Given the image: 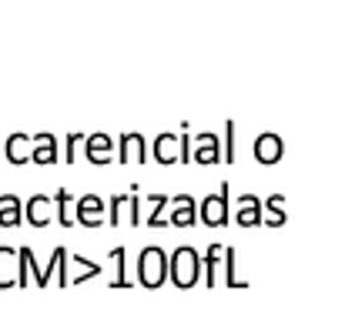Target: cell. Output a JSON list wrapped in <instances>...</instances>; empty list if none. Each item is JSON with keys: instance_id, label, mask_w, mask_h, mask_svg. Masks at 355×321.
Returning <instances> with one entry per match:
<instances>
[{"instance_id": "cell-8", "label": "cell", "mask_w": 355, "mask_h": 321, "mask_svg": "<svg viewBox=\"0 0 355 321\" xmlns=\"http://www.w3.org/2000/svg\"><path fill=\"white\" fill-rule=\"evenodd\" d=\"M168 221H171V228H191L198 221V204L191 194H175L171 198V214H168Z\"/></svg>"}, {"instance_id": "cell-6", "label": "cell", "mask_w": 355, "mask_h": 321, "mask_svg": "<svg viewBox=\"0 0 355 321\" xmlns=\"http://www.w3.org/2000/svg\"><path fill=\"white\" fill-rule=\"evenodd\" d=\"M24 218L31 221L34 228H47L51 221H58V208H54V198H47V194H34V198L24 204Z\"/></svg>"}, {"instance_id": "cell-3", "label": "cell", "mask_w": 355, "mask_h": 321, "mask_svg": "<svg viewBox=\"0 0 355 321\" xmlns=\"http://www.w3.org/2000/svg\"><path fill=\"white\" fill-rule=\"evenodd\" d=\"M74 218L84 228H101L107 224V201L98 198V194H80L78 204H74Z\"/></svg>"}, {"instance_id": "cell-14", "label": "cell", "mask_w": 355, "mask_h": 321, "mask_svg": "<svg viewBox=\"0 0 355 321\" xmlns=\"http://www.w3.org/2000/svg\"><path fill=\"white\" fill-rule=\"evenodd\" d=\"M84 151L91 164H111V138L107 134H87L84 138Z\"/></svg>"}, {"instance_id": "cell-15", "label": "cell", "mask_w": 355, "mask_h": 321, "mask_svg": "<svg viewBox=\"0 0 355 321\" xmlns=\"http://www.w3.org/2000/svg\"><path fill=\"white\" fill-rule=\"evenodd\" d=\"M31 144H37L34 134H14V138H7V160L10 164H27L31 160V154H27Z\"/></svg>"}, {"instance_id": "cell-1", "label": "cell", "mask_w": 355, "mask_h": 321, "mask_svg": "<svg viewBox=\"0 0 355 321\" xmlns=\"http://www.w3.org/2000/svg\"><path fill=\"white\" fill-rule=\"evenodd\" d=\"M168 275H171V258L161 251V248H144L138 258V281L144 284V288H161L164 281H168Z\"/></svg>"}, {"instance_id": "cell-9", "label": "cell", "mask_w": 355, "mask_h": 321, "mask_svg": "<svg viewBox=\"0 0 355 321\" xmlns=\"http://www.w3.org/2000/svg\"><path fill=\"white\" fill-rule=\"evenodd\" d=\"M252 151H255V160L258 164H278L282 160V154H285V144H282V138L278 134H258L255 144H252Z\"/></svg>"}, {"instance_id": "cell-16", "label": "cell", "mask_w": 355, "mask_h": 321, "mask_svg": "<svg viewBox=\"0 0 355 321\" xmlns=\"http://www.w3.org/2000/svg\"><path fill=\"white\" fill-rule=\"evenodd\" d=\"M221 284H228V288H248V281L238 278V255H235V248H225V264H221Z\"/></svg>"}, {"instance_id": "cell-23", "label": "cell", "mask_w": 355, "mask_h": 321, "mask_svg": "<svg viewBox=\"0 0 355 321\" xmlns=\"http://www.w3.org/2000/svg\"><path fill=\"white\" fill-rule=\"evenodd\" d=\"M285 221H288L285 211H265V224H268V228H282Z\"/></svg>"}, {"instance_id": "cell-5", "label": "cell", "mask_w": 355, "mask_h": 321, "mask_svg": "<svg viewBox=\"0 0 355 321\" xmlns=\"http://www.w3.org/2000/svg\"><path fill=\"white\" fill-rule=\"evenodd\" d=\"M235 204H238V211H235L238 228H258V224H265V204L255 194H238Z\"/></svg>"}, {"instance_id": "cell-7", "label": "cell", "mask_w": 355, "mask_h": 321, "mask_svg": "<svg viewBox=\"0 0 355 321\" xmlns=\"http://www.w3.org/2000/svg\"><path fill=\"white\" fill-rule=\"evenodd\" d=\"M191 160H195V164H218V160H221V144H218V134H211V131L195 134Z\"/></svg>"}, {"instance_id": "cell-22", "label": "cell", "mask_w": 355, "mask_h": 321, "mask_svg": "<svg viewBox=\"0 0 355 321\" xmlns=\"http://www.w3.org/2000/svg\"><path fill=\"white\" fill-rule=\"evenodd\" d=\"M225 158H228V164L235 160V120L225 124Z\"/></svg>"}, {"instance_id": "cell-24", "label": "cell", "mask_w": 355, "mask_h": 321, "mask_svg": "<svg viewBox=\"0 0 355 321\" xmlns=\"http://www.w3.org/2000/svg\"><path fill=\"white\" fill-rule=\"evenodd\" d=\"M181 140V164H188L191 160V134H178Z\"/></svg>"}, {"instance_id": "cell-2", "label": "cell", "mask_w": 355, "mask_h": 321, "mask_svg": "<svg viewBox=\"0 0 355 321\" xmlns=\"http://www.w3.org/2000/svg\"><path fill=\"white\" fill-rule=\"evenodd\" d=\"M168 278L175 281V288H195L198 278H201V255H198L191 244H181L171 255V275Z\"/></svg>"}, {"instance_id": "cell-19", "label": "cell", "mask_w": 355, "mask_h": 321, "mask_svg": "<svg viewBox=\"0 0 355 321\" xmlns=\"http://www.w3.org/2000/svg\"><path fill=\"white\" fill-rule=\"evenodd\" d=\"M54 208H58V224H64V228H74V224H78L74 211H71V194H67V187H58Z\"/></svg>"}, {"instance_id": "cell-10", "label": "cell", "mask_w": 355, "mask_h": 321, "mask_svg": "<svg viewBox=\"0 0 355 321\" xmlns=\"http://www.w3.org/2000/svg\"><path fill=\"white\" fill-rule=\"evenodd\" d=\"M221 264H225V244H211L201 258V271H205V284L208 288H218L221 284Z\"/></svg>"}, {"instance_id": "cell-17", "label": "cell", "mask_w": 355, "mask_h": 321, "mask_svg": "<svg viewBox=\"0 0 355 321\" xmlns=\"http://www.w3.org/2000/svg\"><path fill=\"white\" fill-rule=\"evenodd\" d=\"M168 204H171L168 194H151V198H148V224H151V228H168V224H171V221L164 218V208H168Z\"/></svg>"}, {"instance_id": "cell-20", "label": "cell", "mask_w": 355, "mask_h": 321, "mask_svg": "<svg viewBox=\"0 0 355 321\" xmlns=\"http://www.w3.org/2000/svg\"><path fill=\"white\" fill-rule=\"evenodd\" d=\"M131 214V194H114L107 201V224H121V218Z\"/></svg>"}, {"instance_id": "cell-18", "label": "cell", "mask_w": 355, "mask_h": 321, "mask_svg": "<svg viewBox=\"0 0 355 321\" xmlns=\"http://www.w3.org/2000/svg\"><path fill=\"white\" fill-rule=\"evenodd\" d=\"M24 218V204H20V198L14 194V198L7 201V204H0V228H17Z\"/></svg>"}, {"instance_id": "cell-13", "label": "cell", "mask_w": 355, "mask_h": 321, "mask_svg": "<svg viewBox=\"0 0 355 321\" xmlns=\"http://www.w3.org/2000/svg\"><path fill=\"white\" fill-rule=\"evenodd\" d=\"M148 160V140L141 134H124L121 138V164H141Z\"/></svg>"}, {"instance_id": "cell-11", "label": "cell", "mask_w": 355, "mask_h": 321, "mask_svg": "<svg viewBox=\"0 0 355 321\" xmlns=\"http://www.w3.org/2000/svg\"><path fill=\"white\" fill-rule=\"evenodd\" d=\"M17 271H20V251L0 244V291L17 284Z\"/></svg>"}, {"instance_id": "cell-21", "label": "cell", "mask_w": 355, "mask_h": 321, "mask_svg": "<svg viewBox=\"0 0 355 321\" xmlns=\"http://www.w3.org/2000/svg\"><path fill=\"white\" fill-rule=\"evenodd\" d=\"M111 261L118 264V278L111 281V288H131V278H128V255H124V248H114V251H111Z\"/></svg>"}, {"instance_id": "cell-4", "label": "cell", "mask_w": 355, "mask_h": 321, "mask_svg": "<svg viewBox=\"0 0 355 321\" xmlns=\"http://www.w3.org/2000/svg\"><path fill=\"white\" fill-rule=\"evenodd\" d=\"M201 224H208V228H225L228 224V184H221V191L218 194H208V198H201Z\"/></svg>"}, {"instance_id": "cell-12", "label": "cell", "mask_w": 355, "mask_h": 321, "mask_svg": "<svg viewBox=\"0 0 355 321\" xmlns=\"http://www.w3.org/2000/svg\"><path fill=\"white\" fill-rule=\"evenodd\" d=\"M151 151H155L158 164H175V160H181V140H178V134H158Z\"/></svg>"}]
</instances>
